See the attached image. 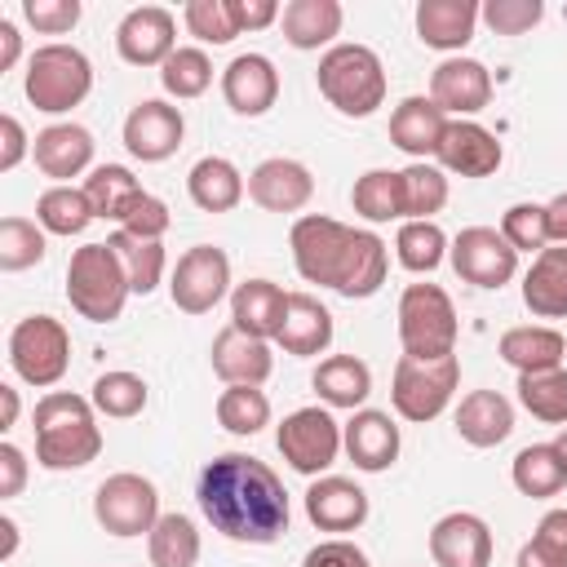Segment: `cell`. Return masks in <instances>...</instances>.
<instances>
[{
  "instance_id": "cell-24",
  "label": "cell",
  "mask_w": 567,
  "mask_h": 567,
  "mask_svg": "<svg viewBox=\"0 0 567 567\" xmlns=\"http://www.w3.org/2000/svg\"><path fill=\"white\" fill-rule=\"evenodd\" d=\"M208 359H213V372H217L226 385H266V377L275 372L270 341L248 337V332H239L235 323L213 337Z\"/></svg>"
},
{
  "instance_id": "cell-61",
  "label": "cell",
  "mask_w": 567,
  "mask_h": 567,
  "mask_svg": "<svg viewBox=\"0 0 567 567\" xmlns=\"http://www.w3.org/2000/svg\"><path fill=\"white\" fill-rule=\"evenodd\" d=\"M0 532H4V558L18 549V523L13 518H0Z\"/></svg>"
},
{
  "instance_id": "cell-14",
  "label": "cell",
  "mask_w": 567,
  "mask_h": 567,
  "mask_svg": "<svg viewBox=\"0 0 567 567\" xmlns=\"http://www.w3.org/2000/svg\"><path fill=\"white\" fill-rule=\"evenodd\" d=\"M177 49V18L164 4H137L115 27V53L128 66H164Z\"/></svg>"
},
{
  "instance_id": "cell-39",
  "label": "cell",
  "mask_w": 567,
  "mask_h": 567,
  "mask_svg": "<svg viewBox=\"0 0 567 567\" xmlns=\"http://www.w3.org/2000/svg\"><path fill=\"white\" fill-rule=\"evenodd\" d=\"M106 244L115 248V257H120V266H124V275H128V288H133L137 297H146V292H155V288L164 284V266H168L164 239H137V235L115 230Z\"/></svg>"
},
{
  "instance_id": "cell-20",
  "label": "cell",
  "mask_w": 567,
  "mask_h": 567,
  "mask_svg": "<svg viewBox=\"0 0 567 567\" xmlns=\"http://www.w3.org/2000/svg\"><path fill=\"white\" fill-rule=\"evenodd\" d=\"M221 97L235 115L257 120L279 102V71L266 53H239L221 71Z\"/></svg>"
},
{
  "instance_id": "cell-45",
  "label": "cell",
  "mask_w": 567,
  "mask_h": 567,
  "mask_svg": "<svg viewBox=\"0 0 567 567\" xmlns=\"http://www.w3.org/2000/svg\"><path fill=\"white\" fill-rule=\"evenodd\" d=\"M159 84H164V93L177 97V102H190V97L208 93V84H213V62H208V53L195 49V44H177V49L168 53V62L159 66Z\"/></svg>"
},
{
  "instance_id": "cell-37",
  "label": "cell",
  "mask_w": 567,
  "mask_h": 567,
  "mask_svg": "<svg viewBox=\"0 0 567 567\" xmlns=\"http://www.w3.org/2000/svg\"><path fill=\"white\" fill-rule=\"evenodd\" d=\"M403 186V221H434V213L447 204V173L430 159H412L399 168Z\"/></svg>"
},
{
  "instance_id": "cell-35",
  "label": "cell",
  "mask_w": 567,
  "mask_h": 567,
  "mask_svg": "<svg viewBox=\"0 0 567 567\" xmlns=\"http://www.w3.org/2000/svg\"><path fill=\"white\" fill-rule=\"evenodd\" d=\"M80 186H84L93 213H97L102 221H115V226H120V221L137 208V199L146 195L142 182L133 177V168H124V164H97V168H89V177H84Z\"/></svg>"
},
{
  "instance_id": "cell-52",
  "label": "cell",
  "mask_w": 567,
  "mask_h": 567,
  "mask_svg": "<svg viewBox=\"0 0 567 567\" xmlns=\"http://www.w3.org/2000/svg\"><path fill=\"white\" fill-rule=\"evenodd\" d=\"M80 0H22V18L44 35H66L80 22Z\"/></svg>"
},
{
  "instance_id": "cell-4",
  "label": "cell",
  "mask_w": 567,
  "mask_h": 567,
  "mask_svg": "<svg viewBox=\"0 0 567 567\" xmlns=\"http://www.w3.org/2000/svg\"><path fill=\"white\" fill-rule=\"evenodd\" d=\"M315 84L328 97V106H337L350 120H363L385 102V66L368 44H350L346 40V44L323 49Z\"/></svg>"
},
{
  "instance_id": "cell-26",
  "label": "cell",
  "mask_w": 567,
  "mask_h": 567,
  "mask_svg": "<svg viewBox=\"0 0 567 567\" xmlns=\"http://www.w3.org/2000/svg\"><path fill=\"white\" fill-rule=\"evenodd\" d=\"M275 346L284 354H297V359L323 354L332 346V310L310 292H288V310H284Z\"/></svg>"
},
{
  "instance_id": "cell-30",
  "label": "cell",
  "mask_w": 567,
  "mask_h": 567,
  "mask_svg": "<svg viewBox=\"0 0 567 567\" xmlns=\"http://www.w3.org/2000/svg\"><path fill=\"white\" fill-rule=\"evenodd\" d=\"M523 306L536 319H567V244H549L523 275Z\"/></svg>"
},
{
  "instance_id": "cell-1",
  "label": "cell",
  "mask_w": 567,
  "mask_h": 567,
  "mask_svg": "<svg viewBox=\"0 0 567 567\" xmlns=\"http://www.w3.org/2000/svg\"><path fill=\"white\" fill-rule=\"evenodd\" d=\"M195 501L213 532L239 545H275L292 518L284 478L248 452L213 456L195 478Z\"/></svg>"
},
{
  "instance_id": "cell-43",
  "label": "cell",
  "mask_w": 567,
  "mask_h": 567,
  "mask_svg": "<svg viewBox=\"0 0 567 567\" xmlns=\"http://www.w3.org/2000/svg\"><path fill=\"white\" fill-rule=\"evenodd\" d=\"M217 425L239 434V439H252L257 430L270 425V399L261 385H226L217 394Z\"/></svg>"
},
{
  "instance_id": "cell-6",
  "label": "cell",
  "mask_w": 567,
  "mask_h": 567,
  "mask_svg": "<svg viewBox=\"0 0 567 567\" xmlns=\"http://www.w3.org/2000/svg\"><path fill=\"white\" fill-rule=\"evenodd\" d=\"M93 89V62L84 49L75 44H40L31 58H27V75H22V93L35 111L44 115H62L71 106H80Z\"/></svg>"
},
{
  "instance_id": "cell-59",
  "label": "cell",
  "mask_w": 567,
  "mask_h": 567,
  "mask_svg": "<svg viewBox=\"0 0 567 567\" xmlns=\"http://www.w3.org/2000/svg\"><path fill=\"white\" fill-rule=\"evenodd\" d=\"M18 58H22V35L9 18H0V71H9Z\"/></svg>"
},
{
  "instance_id": "cell-12",
  "label": "cell",
  "mask_w": 567,
  "mask_h": 567,
  "mask_svg": "<svg viewBox=\"0 0 567 567\" xmlns=\"http://www.w3.org/2000/svg\"><path fill=\"white\" fill-rule=\"evenodd\" d=\"M230 288V257L217 244H195L177 257L173 279H168V297L182 315H208Z\"/></svg>"
},
{
  "instance_id": "cell-55",
  "label": "cell",
  "mask_w": 567,
  "mask_h": 567,
  "mask_svg": "<svg viewBox=\"0 0 567 567\" xmlns=\"http://www.w3.org/2000/svg\"><path fill=\"white\" fill-rule=\"evenodd\" d=\"M27 151H31V137H27L22 120L18 115H0V173H13Z\"/></svg>"
},
{
  "instance_id": "cell-38",
  "label": "cell",
  "mask_w": 567,
  "mask_h": 567,
  "mask_svg": "<svg viewBox=\"0 0 567 567\" xmlns=\"http://www.w3.org/2000/svg\"><path fill=\"white\" fill-rule=\"evenodd\" d=\"M350 204L363 221L381 226V221H403V186H399V168H368L363 177H354Z\"/></svg>"
},
{
  "instance_id": "cell-3",
  "label": "cell",
  "mask_w": 567,
  "mask_h": 567,
  "mask_svg": "<svg viewBox=\"0 0 567 567\" xmlns=\"http://www.w3.org/2000/svg\"><path fill=\"white\" fill-rule=\"evenodd\" d=\"M35 461L44 470H84L102 452V425L97 408L84 394L71 390H49L35 412Z\"/></svg>"
},
{
  "instance_id": "cell-49",
  "label": "cell",
  "mask_w": 567,
  "mask_h": 567,
  "mask_svg": "<svg viewBox=\"0 0 567 567\" xmlns=\"http://www.w3.org/2000/svg\"><path fill=\"white\" fill-rule=\"evenodd\" d=\"M501 235H505V244L514 248V252H540V248H549V226H545V204H532V199H523V204H509L505 213H501Z\"/></svg>"
},
{
  "instance_id": "cell-46",
  "label": "cell",
  "mask_w": 567,
  "mask_h": 567,
  "mask_svg": "<svg viewBox=\"0 0 567 567\" xmlns=\"http://www.w3.org/2000/svg\"><path fill=\"white\" fill-rule=\"evenodd\" d=\"M518 403L545 425H567V368L518 377Z\"/></svg>"
},
{
  "instance_id": "cell-32",
  "label": "cell",
  "mask_w": 567,
  "mask_h": 567,
  "mask_svg": "<svg viewBox=\"0 0 567 567\" xmlns=\"http://www.w3.org/2000/svg\"><path fill=\"white\" fill-rule=\"evenodd\" d=\"M186 195L204 213H230L248 195V182H244V173L226 155H204L186 173Z\"/></svg>"
},
{
  "instance_id": "cell-10",
  "label": "cell",
  "mask_w": 567,
  "mask_h": 567,
  "mask_svg": "<svg viewBox=\"0 0 567 567\" xmlns=\"http://www.w3.org/2000/svg\"><path fill=\"white\" fill-rule=\"evenodd\" d=\"M275 447L279 456L306 474V478H323L332 470V461L341 456V421L328 408H297L279 421L275 430Z\"/></svg>"
},
{
  "instance_id": "cell-42",
  "label": "cell",
  "mask_w": 567,
  "mask_h": 567,
  "mask_svg": "<svg viewBox=\"0 0 567 567\" xmlns=\"http://www.w3.org/2000/svg\"><path fill=\"white\" fill-rule=\"evenodd\" d=\"M447 248H452V244H447V235H443L439 221H399L394 257H399L403 270H412V275H430V270L443 266Z\"/></svg>"
},
{
  "instance_id": "cell-17",
  "label": "cell",
  "mask_w": 567,
  "mask_h": 567,
  "mask_svg": "<svg viewBox=\"0 0 567 567\" xmlns=\"http://www.w3.org/2000/svg\"><path fill=\"white\" fill-rule=\"evenodd\" d=\"M399 447H403L399 425H394V416L381 412V408H359V412H350V421L341 425V452H346V456L354 461V470H363V474L390 470V465L399 461Z\"/></svg>"
},
{
  "instance_id": "cell-31",
  "label": "cell",
  "mask_w": 567,
  "mask_h": 567,
  "mask_svg": "<svg viewBox=\"0 0 567 567\" xmlns=\"http://www.w3.org/2000/svg\"><path fill=\"white\" fill-rule=\"evenodd\" d=\"M456 434L470 447H496L514 434V403L501 390H470L456 403Z\"/></svg>"
},
{
  "instance_id": "cell-25",
  "label": "cell",
  "mask_w": 567,
  "mask_h": 567,
  "mask_svg": "<svg viewBox=\"0 0 567 567\" xmlns=\"http://www.w3.org/2000/svg\"><path fill=\"white\" fill-rule=\"evenodd\" d=\"M447 124L452 120L439 111V102L430 93H412L390 111V142L412 159H430V155H439Z\"/></svg>"
},
{
  "instance_id": "cell-58",
  "label": "cell",
  "mask_w": 567,
  "mask_h": 567,
  "mask_svg": "<svg viewBox=\"0 0 567 567\" xmlns=\"http://www.w3.org/2000/svg\"><path fill=\"white\" fill-rule=\"evenodd\" d=\"M545 226H549V244H567V190H558L545 204Z\"/></svg>"
},
{
  "instance_id": "cell-48",
  "label": "cell",
  "mask_w": 567,
  "mask_h": 567,
  "mask_svg": "<svg viewBox=\"0 0 567 567\" xmlns=\"http://www.w3.org/2000/svg\"><path fill=\"white\" fill-rule=\"evenodd\" d=\"M514 567H567V509H549L532 540L518 549Z\"/></svg>"
},
{
  "instance_id": "cell-51",
  "label": "cell",
  "mask_w": 567,
  "mask_h": 567,
  "mask_svg": "<svg viewBox=\"0 0 567 567\" xmlns=\"http://www.w3.org/2000/svg\"><path fill=\"white\" fill-rule=\"evenodd\" d=\"M478 18L496 35H523L545 18V4L540 0H487V4H478Z\"/></svg>"
},
{
  "instance_id": "cell-2",
  "label": "cell",
  "mask_w": 567,
  "mask_h": 567,
  "mask_svg": "<svg viewBox=\"0 0 567 567\" xmlns=\"http://www.w3.org/2000/svg\"><path fill=\"white\" fill-rule=\"evenodd\" d=\"M288 248H292V266L306 284L332 288L350 301L381 292V284L390 275V248L377 230H359V226H346L323 213L297 217Z\"/></svg>"
},
{
  "instance_id": "cell-16",
  "label": "cell",
  "mask_w": 567,
  "mask_h": 567,
  "mask_svg": "<svg viewBox=\"0 0 567 567\" xmlns=\"http://www.w3.org/2000/svg\"><path fill=\"white\" fill-rule=\"evenodd\" d=\"M430 97L439 102L443 115L465 120V115H474L492 102V71L478 58H465V53L443 58L430 71Z\"/></svg>"
},
{
  "instance_id": "cell-28",
  "label": "cell",
  "mask_w": 567,
  "mask_h": 567,
  "mask_svg": "<svg viewBox=\"0 0 567 567\" xmlns=\"http://www.w3.org/2000/svg\"><path fill=\"white\" fill-rule=\"evenodd\" d=\"M478 27V4L474 0H421L416 4V35L421 44L439 53H461L474 40Z\"/></svg>"
},
{
  "instance_id": "cell-34",
  "label": "cell",
  "mask_w": 567,
  "mask_h": 567,
  "mask_svg": "<svg viewBox=\"0 0 567 567\" xmlns=\"http://www.w3.org/2000/svg\"><path fill=\"white\" fill-rule=\"evenodd\" d=\"M341 22H346V9L337 0H288L284 13H279V27H284V40L292 49H332V40L341 35Z\"/></svg>"
},
{
  "instance_id": "cell-21",
  "label": "cell",
  "mask_w": 567,
  "mask_h": 567,
  "mask_svg": "<svg viewBox=\"0 0 567 567\" xmlns=\"http://www.w3.org/2000/svg\"><path fill=\"white\" fill-rule=\"evenodd\" d=\"M306 518L319 527V532H332V536H346V532H359L368 523V492L354 483V478H341V474H323L306 487Z\"/></svg>"
},
{
  "instance_id": "cell-13",
  "label": "cell",
  "mask_w": 567,
  "mask_h": 567,
  "mask_svg": "<svg viewBox=\"0 0 567 567\" xmlns=\"http://www.w3.org/2000/svg\"><path fill=\"white\" fill-rule=\"evenodd\" d=\"M452 270L474 288H505L518 275V252L496 226H465L447 248Z\"/></svg>"
},
{
  "instance_id": "cell-62",
  "label": "cell",
  "mask_w": 567,
  "mask_h": 567,
  "mask_svg": "<svg viewBox=\"0 0 567 567\" xmlns=\"http://www.w3.org/2000/svg\"><path fill=\"white\" fill-rule=\"evenodd\" d=\"M554 452H558V461H563V470H567V425L558 430V439H554Z\"/></svg>"
},
{
  "instance_id": "cell-9",
  "label": "cell",
  "mask_w": 567,
  "mask_h": 567,
  "mask_svg": "<svg viewBox=\"0 0 567 567\" xmlns=\"http://www.w3.org/2000/svg\"><path fill=\"white\" fill-rule=\"evenodd\" d=\"M9 368L35 390L58 385L71 368V332L62 328V319L53 315L18 319L9 332Z\"/></svg>"
},
{
  "instance_id": "cell-7",
  "label": "cell",
  "mask_w": 567,
  "mask_h": 567,
  "mask_svg": "<svg viewBox=\"0 0 567 567\" xmlns=\"http://www.w3.org/2000/svg\"><path fill=\"white\" fill-rule=\"evenodd\" d=\"M456 306L439 284H408L399 297V346L412 359L456 354Z\"/></svg>"
},
{
  "instance_id": "cell-27",
  "label": "cell",
  "mask_w": 567,
  "mask_h": 567,
  "mask_svg": "<svg viewBox=\"0 0 567 567\" xmlns=\"http://www.w3.org/2000/svg\"><path fill=\"white\" fill-rule=\"evenodd\" d=\"M496 354H501L518 377H532V372H554V368H563L567 341H563V332L549 328V323H518V328H505V332H501Z\"/></svg>"
},
{
  "instance_id": "cell-44",
  "label": "cell",
  "mask_w": 567,
  "mask_h": 567,
  "mask_svg": "<svg viewBox=\"0 0 567 567\" xmlns=\"http://www.w3.org/2000/svg\"><path fill=\"white\" fill-rule=\"evenodd\" d=\"M89 399H93V408H97L102 416H111V421H128V416H137V412L146 408L151 390H146V381H142L137 372L111 368V372H102V377L93 381Z\"/></svg>"
},
{
  "instance_id": "cell-41",
  "label": "cell",
  "mask_w": 567,
  "mask_h": 567,
  "mask_svg": "<svg viewBox=\"0 0 567 567\" xmlns=\"http://www.w3.org/2000/svg\"><path fill=\"white\" fill-rule=\"evenodd\" d=\"M93 204L84 195V186H49L40 199H35V221L44 226V235H84L89 221H93Z\"/></svg>"
},
{
  "instance_id": "cell-18",
  "label": "cell",
  "mask_w": 567,
  "mask_h": 567,
  "mask_svg": "<svg viewBox=\"0 0 567 567\" xmlns=\"http://www.w3.org/2000/svg\"><path fill=\"white\" fill-rule=\"evenodd\" d=\"M315 195V173L301 159L270 155L248 173V199L266 213H301Z\"/></svg>"
},
{
  "instance_id": "cell-36",
  "label": "cell",
  "mask_w": 567,
  "mask_h": 567,
  "mask_svg": "<svg viewBox=\"0 0 567 567\" xmlns=\"http://www.w3.org/2000/svg\"><path fill=\"white\" fill-rule=\"evenodd\" d=\"M509 478H514V487H518L523 496H532V501L558 496V492L567 487V470H563L554 443H527V447L514 456Z\"/></svg>"
},
{
  "instance_id": "cell-56",
  "label": "cell",
  "mask_w": 567,
  "mask_h": 567,
  "mask_svg": "<svg viewBox=\"0 0 567 567\" xmlns=\"http://www.w3.org/2000/svg\"><path fill=\"white\" fill-rule=\"evenodd\" d=\"M279 4L275 0H230V18H235V27H239V35L244 31H261V27H270V22H279Z\"/></svg>"
},
{
  "instance_id": "cell-57",
  "label": "cell",
  "mask_w": 567,
  "mask_h": 567,
  "mask_svg": "<svg viewBox=\"0 0 567 567\" xmlns=\"http://www.w3.org/2000/svg\"><path fill=\"white\" fill-rule=\"evenodd\" d=\"M27 487V456L18 443H0V496H18Z\"/></svg>"
},
{
  "instance_id": "cell-15",
  "label": "cell",
  "mask_w": 567,
  "mask_h": 567,
  "mask_svg": "<svg viewBox=\"0 0 567 567\" xmlns=\"http://www.w3.org/2000/svg\"><path fill=\"white\" fill-rule=\"evenodd\" d=\"M186 137V120H182V106L164 102V97H146L137 102L128 115H124V146L133 159L142 164H159L168 155H177Z\"/></svg>"
},
{
  "instance_id": "cell-33",
  "label": "cell",
  "mask_w": 567,
  "mask_h": 567,
  "mask_svg": "<svg viewBox=\"0 0 567 567\" xmlns=\"http://www.w3.org/2000/svg\"><path fill=\"white\" fill-rule=\"evenodd\" d=\"M310 385L323 399V408L359 412L368 403V394H372V368L359 354H328V359H319Z\"/></svg>"
},
{
  "instance_id": "cell-22",
  "label": "cell",
  "mask_w": 567,
  "mask_h": 567,
  "mask_svg": "<svg viewBox=\"0 0 567 567\" xmlns=\"http://www.w3.org/2000/svg\"><path fill=\"white\" fill-rule=\"evenodd\" d=\"M31 159L44 177H53V186H71V177H80L93 164V133L84 124H49L31 137Z\"/></svg>"
},
{
  "instance_id": "cell-5",
  "label": "cell",
  "mask_w": 567,
  "mask_h": 567,
  "mask_svg": "<svg viewBox=\"0 0 567 567\" xmlns=\"http://www.w3.org/2000/svg\"><path fill=\"white\" fill-rule=\"evenodd\" d=\"M133 297L128 275L111 244H80L66 261V301L89 323H111L124 315V301Z\"/></svg>"
},
{
  "instance_id": "cell-50",
  "label": "cell",
  "mask_w": 567,
  "mask_h": 567,
  "mask_svg": "<svg viewBox=\"0 0 567 567\" xmlns=\"http://www.w3.org/2000/svg\"><path fill=\"white\" fill-rule=\"evenodd\" d=\"M182 22L199 44H230L239 35V27L230 18V0H190L182 9Z\"/></svg>"
},
{
  "instance_id": "cell-8",
  "label": "cell",
  "mask_w": 567,
  "mask_h": 567,
  "mask_svg": "<svg viewBox=\"0 0 567 567\" xmlns=\"http://www.w3.org/2000/svg\"><path fill=\"white\" fill-rule=\"evenodd\" d=\"M461 385V359L443 354V359H412L403 354L394 363V381H390V403L403 421L425 425L434 416L447 412V403L456 399Z\"/></svg>"
},
{
  "instance_id": "cell-40",
  "label": "cell",
  "mask_w": 567,
  "mask_h": 567,
  "mask_svg": "<svg viewBox=\"0 0 567 567\" xmlns=\"http://www.w3.org/2000/svg\"><path fill=\"white\" fill-rule=\"evenodd\" d=\"M199 549V527L186 514H159V523L146 532V554L155 567H195Z\"/></svg>"
},
{
  "instance_id": "cell-29",
  "label": "cell",
  "mask_w": 567,
  "mask_h": 567,
  "mask_svg": "<svg viewBox=\"0 0 567 567\" xmlns=\"http://www.w3.org/2000/svg\"><path fill=\"white\" fill-rule=\"evenodd\" d=\"M284 310H288V292L275 279H244L230 292V323L248 337L275 341L279 323H284Z\"/></svg>"
},
{
  "instance_id": "cell-60",
  "label": "cell",
  "mask_w": 567,
  "mask_h": 567,
  "mask_svg": "<svg viewBox=\"0 0 567 567\" xmlns=\"http://www.w3.org/2000/svg\"><path fill=\"white\" fill-rule=\"evenodd\" d=\"M0 403H4L0 430H13V421H18V390H13V385H0Z\"/></svg>"
},
{
  "instance_id": "cell-19",
  "label": "cell",
  "mask_w": 567,
  "mask_h": 567,
  "mask_svg": "<svg viewBox=\"0 0 567 567\" xmlns=\"http://www.w3.org/2000/svg\"><path fill=\"white\" fill-rule=\"evenodd\" d=\"M430 558L434 567H492V527L470 509H452L430 527Z\"/></svg>"
},
{
  "instance_id": "cell-53",
  "label": "cell",
  "mask_w": 567,
  "mask_h": 567,
  "mask_svg": "<svg viewBox=\"0 0 567 567\" xmlns=\"http://www.w3.org/2000/svg\"><path fill=\"white\" fill-rule=\"evenodd\" d=\"M168 226H173V213H168V204H164L159 195H151V190H146V195L137 199V208L120 221V230H124V235H137V239H164Z\"/></svg>"
},
{
  "instance_id": "cell-11",
  "label": "cell",
  "mask_w": 567,
  "mask_h": 567,
  "mask_svg": "<svg viewBox=\"0 0 567 567\" xmlns=\"http://www.w3.org/2000/svg\"><path fill=\"white\" fill-rule=\"evenodd\" d=\"M93 518L111 536H142L159 523V492L146 474L120 470L97 483L93 492Z\"/></svg>"
},
{
  "instance_id": "cell-47",
  "label": "cell",
  "mask_w": 567,
  "mask_h": 567,
  "mask_svg": "<svg viewBox=\"0 0 567 567\" xmlns=\"http://www.w3.org/2000/svg\"><path fill=\"white\" fill-rule=\"evenodd\" d=\"M44 226L31 221V217H4L0 221V270L4 275H18V270H31L44 261Z\"/></svg>"
},
{
  "instance_id": "cell-54",
  "label": "cell",
  "mask_w": 567,
  "mask_h": 567,
  "mask_svg": "<svg viewBox=\"0 0 567 567\" xmlns=\"http://www.w3.org/2000/svg\"><path fill=\"white\" fill-rule=\"evenodd\" d=\"M301 567H372V558H368L354 540H346V536H328V540H319V545L306 549Z\"/></svg>"
},
{
  "instance_id": "cell-23",
  "label": "cell",
  "mask_w": 567,
  "mask_h": 567,
  "mask_svg": "<svg viewBox=\"0 0 567 567\" xmlns=\"http://www.w3.org/2000/svg\"><path fill=\"white\" fill-rule=\"evenodd\" d=\"M434 159H439L443 173H456V177H492L501 168L505 151H501L492 128H483L474 120H452Z\"/></svg>"
}]
</instances>
